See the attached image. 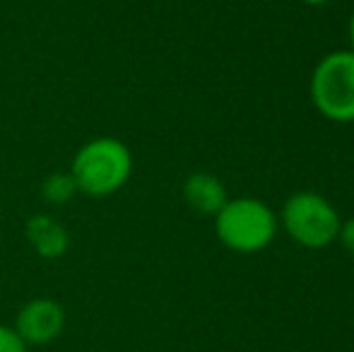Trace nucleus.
<instances>
[{
  "label": "nucleus",
  "instance_id": "1",
  "mask_svg": "<svg viewBox=\"0 0 354 352\" xmlns=\"http://www.w3.org/2000/svg\"><path fill=\"white\" fill-rule=\"evenodd\" d=\"M71 174L80 193L89 198H109L131 178L133 152L118 138H92L75 152Z\"/></svg>",
  "mask_w": 354,
  "mask_h": 352
},
{
  "label": "nucleus",
  "instance_id": "2",
  "mask_svg": "<svg viewBox=\"0 0 354 352\" xmlns=\"http://www.w3.org/2000/svg\"><path fill=\"white\" fill-rule=\"evenodd\" d=\"M214 230L227 249L256 254L277 234V215L256 198H234L214 215Z\"/></svg>",
  "mask_w": 354,
  "mask_h": 352
},
{
  "label": "nucleus",
  "instance_id": "3",
  "mask_svg": "<svg viewBox=\"0 0 354 352\" xmlns=\"http://www.w3.org/2000/svg\"><path fill=\"white\" fill-rule=\"evenodd\" d=\"M311 102L335 123L354 121V51H333L318 61L311 75Z\"/></svg>",
  "mask_w": 354,
  "mask_h": 352
},
{
  "label": "nucleus",
  "instance_id": "4",
  "mask_svg": "<svg viewBox=\"0 0 354 352\" xmlns=\"http://www.w3.org/2000/svg\"><path fill=\"white\" fill-rule=\"evenodd\" d=\"M282 225L297 244L306 249H323L340 234V215L330 201L313 191H299L287 198L282 207Z\"/></svg>",
  "mask_w": 354,
  "mask_h": 352
},
{
  "label": "nucleus",
  "instance_id": "5",
  "mask_svg": "<svg viewBox=\"0 0 354 352\" xmlns=\"http://www.w3.org/2000/svg\"><path fill=\"white\" fill-rule=\"evenodd\" d=\"M12 328L27 345H48L61 338L63 328H66V309L61 302L37 297L17 311Z\"/></svg>",
  "mask_w": 354,
  "mask_h": 352
},
{
  "label": "nucleus",
  "instance_id": "6",
  "mask_svg": "<svg viewBox=\"0 0 354 352\" xmlns=\"http://www.w3.org/2000/svg\"><path fill=\"white\" fill-rule=\"evenodd\" d=\"M27 239L32 249L37 251L41 259H63L71 249V234H68L66 225L51 215H34L27 222Z\"/></svg>",
  "mask_w": 354,
  "mask_h": 352
},
{
  "label": "nucleus",
  "instance_id": "7",
  "mask_svg": "<svg viewBox=\"0 0 354 352\" xmlns=\"http://www.w3.org/2000/svg\"><path fill=\"white\" fill-rule=\"evenodd\" d=\"M183 198L201 215H217L229 201L224 183L207 172H196L183 181Z\"/></svg>",
  "mask_w": 354,
  "mask_h": 352
},
{
  "label": "nucleus",
  "instance_id": "8",
  "mask_svg": "<svg viewBox=\"0 0 354 352\" xmlns=\"http://www.w3.org/2000/svg\"><path fill=\"white\" fill-rule=\"evenodd\" d=\"M41 193L51 205H66L77 196V183L71 172H53L46 176V181L41 183Z\"/></svg>",
  "mask_w": 354,
  "mask_h": 352
},
{
  "label": "nucleus",
  "instance_id": "9",
  "mask_svg": "<svg viewBox=\"0 0 354 352\" xmlns=\"http://www.w3.org/2000/svg\"><path fill=\"white\" fill-rule=\"evenodd\" d=\"M29 345L17 335L12 326L0 324V352H29Z\"/></svg>",
  "mask_w": 354,
  "mask_h": 352
},
{
  "label": "nucleus",
  "instance_id": "10",
  "mask_svg": "<svg viewBox=\"0 0 354 352\" xmlns=\"http://www.w3.org/2000/svg\"><path fill=\"white\" fill-rule=\"evenodd\" d=\"M337 237L342 239L345 249L354 256V217H350L347 222H342V225H340V234H337Z\"/></svg>",
  "mask_w": 354,
  "mask_h": 352
},
{
  "label": "nucleus",
  "instance_id": "11",
  "mask_svg": "<svg viewBox=\"0 0 354 352\" xmlns=\"http://www.w3.org/2000/svg\"><path fill=\"white\" fill-rule=\"evenodd\" d=\"M350 44H352V51H354V12L350 17Z\"/></svg>",
  "mask_w": 354,
  "mask_h": 352
},
{
  "label": "nucleus",
  "instance_id": "12",
  "mask_svg": "<svg viewBox=\"0 0 354 352\" xmlns=\"http://www.w3.org/2000/svg\"><path fill=\"white\" fill-rule=\"evenodd\" d=\"M306 5H326V3H333V0H301Z\"/></svg>",
  "mask_w": 354,
  "mask_h": 352
}]
</instances>
